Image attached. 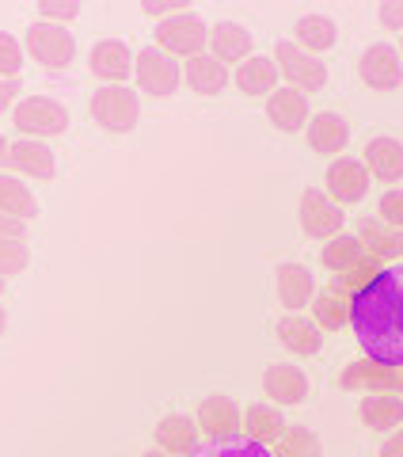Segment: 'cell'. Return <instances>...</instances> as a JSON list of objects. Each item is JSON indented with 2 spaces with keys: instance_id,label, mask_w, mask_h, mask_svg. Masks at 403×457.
<instances>
[{
  "instance_id": "obj_1",
  "label": "cell",
  "mask_w": 403,
  "mask_h": 457,
  "mask_svg": "<svg viewBox=\"0 0 403 457\" xmlns=\"http://www.w3.org/2000/svg\"><path fill=\"white\" fill-rule=\"evenodd\" d=\"M347 324L369 362L403 370V263L373 270L347 297Z\"/></svg>"
},
{
  "instance_id": "obj_2",
  "label": "cell",
  "mask_w": 403,
  "mask_h": 457,
  "mask_svg": "<svg viewBox=\"0 0 403 457\" xmlns=\"http://www.w3.org/2000/svg\"><path fill=\"white\" fill-rule=\"evenodd\" d=\"M12 122L23 137H35V141H50V137H62L69 130V107L53 96H27L12 107Z\"/></svg>"
},
{
  "instance_id": "obj_3",
  "label": "cell",
  "mask_w": 403,
  "mask_h": 457,
  "mask_svg": "<svg viewBox=\"0 0 403 457\" xmlns=\"http://www.w3.org/2000/svg\"><path fill=\"white\" fill-rule=\"evenodd\" d=\"M88 111L99 122V130H107V134H129L141 122V99L126 84H103V88H95Z\"/></svg>"
},
{
  "instance_id": "obj_4",
  "label": "cell",
  "mask_w": 403,
  "mask_h": 457,
  "mask_svg": "<svg viewBox=\"0 0 403 457\" xmlns=\"http://www.w3.org/2000/svg\"><path fill=\"white\" fill-rule=\"evenodd\" d=\"M23 46L42 69H50V73H65V69L77 62L73 31H69V27H57V23L35 20L31 27H27V35H23Z\"/></svg>"
},
{
  "instance_id": "obj_5",
  "label": "cell",
  "mask_w": 403,
  "mask_h": 457,
  "mask_svg": "<svg viewBox=\"0 0 403 457\" xmlns=\"http://www.w3.org/2000/svg\"><path fill=\"white\" fill-rule=\"evenodd\" d=\"M275 62H278L282 80L290 84V88H297L300 96H312V92L327 88V62L324 57H316V54H308V50H300L293 38L278 42Z\"/></svg>"
},
{
  "instance_id": "obj_6",
  "label": "cell",
  "mask_w": 403,
  "mask_h": 457,
  "mask_svg": "<svg viewBox=\"0 0 403 457\" xmlns=\"http://www.w3.org/2000/svg\"><path fill=\"white\" fill-rule=\"evenodd\" d=\"M134 77H137V88L145 92V96L168 99L183 84V65L171 54H164L160 46H145V50L137 54Z\"/></svg>"
},
{
  "instance_id": "obj_7",
  "label": "cell",
  "mask_w": 403,
  "mask_h": 457,
  "mask_svg": "<svg viewBox=\"0 0 403 457\" xmlns=\"http://www.w3.org/2000/svg\"><path fill=\"white\" fill-rule=\"evenodd\" d=\"M206 38H210V27L194 12H183V16L156 23V46L171 57H183V62H191V57L206 50Z\"/></svg>"
},
{
  "instance_id": "obj_8",
  "label": "cell",
  "mask_w": 403,
  "mask_h": 457,
  "mask_svg": "<svg viewBox=\"0 0 403 457\" xmlns=\"http://www.w3.org/2000/svg\"><path fill=\"white\" fill-rule=\"evenodd\" d=\"M358 77L373 92H396L403 84V57L392 42H373L358 57Z\"/></svg>"
},
{
  "instance_id": "obj_9",
  "label": "cell",
  "mask_w": 403,
  "mask_h": 457,
  "mask_svg": "<svg viewBox=\"0 0 403 457\" xmlns=\"http://www.w3.org/2000/svg\"><path fill=\"white\" fill-rule=\"evenodd\" d=\"M369 171L358 156H339L327 168V198L335 206H358L369 195Z\"/></svg>"
},
{
  "instance_id": "obj_10",
  "label": "cell",
  "mask_w": 403,
  "mask_h": 457,
  "mask_svg": "<svg viewBox=\"0 0 403 457\" xmlns=\"http://www.w3.org/2000/svg\"><path fill=\"white\" fill-rule=\"evenodd\" d=\"M342 221H347V213L342 206H335L327 198V191H316L308 187L300 195V228L312 237V240H331L342 233Z\"/></svg>"
},
{
  "instance_id": "obj_11",
  "label": "cell",
  "mask_w": 403,
  "mask_h": 457,
  "mask_svg": "<svg viewBox=\"0 0 403 457\" xmlns=\"http://www.w3.org/2000/svg\"><path fill=\"white\" fill-rule=\"evenodd\" d=\"M134 65H137V54L122 38H99L88 50V69L103 84H126V77H134Z\"/></svg>"
},
{
  "instance_id": "obj_12",
  "label": "cell",
  "mask_w": 403,
  "mask_h": 457,
  "mask_svg": "<svg viewBox=\"0 0 403 457\" xmlns=\"http://www.w3.org/2000/svg\"><path fill=\"white\" fill-rule=\"evenodd\" d=\"M267 119L275 122V130H282V134H300L312 119L308 96H300L290 84H278V88L267 96Z\"/></svg>"
},
{
  "instance_id": "obj_13",
  "label": "cell",
  "mask_w": 403,
  "mask_h": 457,
  "mask_svg": "<svg viewBox=\"0 0 403 457\" xmlns=\"http://www.w3.org/2000/svg\"><path fill=\"white\" fill-rule=\"evenodd\" d=\"M362 164L369 171V179H384V183H399L403 179V141L392 134L369 137L362 149Z\"/></svg>"
},
{
  "instance_id": "obj_14",
  "label": "cell",
  "mask_w": 403,
  "mask_h": 457,
  "mask_svg": "<svg viewBox=\"0 0 403 457\" xmlns=\"http://www.w3.org/2000/svg\"><path fill=\"white\" fill-rule=\"evenodd\" d=\"M8 164L16 168V176H31V179H53L57 176V156L50 149V141H35V137L12 141Z\"/></svg>"
},
{
  "instance_id": "obj_15",
  "label": "cell",
  "mask_w": 403,
  "mask_h": 457,
  "mask_svg": "<svg viewBox=\"0 0 403 457\" xmlns=\"http://www.w3.org/2000/svg\"><path fill=\"white\" fill-rule=\"evenodd\" d=\"M263 393L275 404H305L308 400V374L293 362H275L263 374Z\"/></svg>"
},
{
  "instance_id": "obj_16",
  "label": "cell",
  "mask_w": 403,
  "mask_h": 457,
  "mask_svg": "<svg viewBox=\"0 0 403 457\" xmlns=\"http://www.w3.org/2000/svg\"><path fill=\"white\" fill-rule=\"evenodd\" d=\"M305 137H308L312 153L335 156V153L347 149V141H350V122L342 119L339 111H320V114H312V119H308Z\"/></svg>"
},
{
  "instance_id": "obj_17",
  "label": "cell",
  "mask_w": 403,
  "mask_h": 457,
  "mask_svg": "<svg viewBox=\"0 0 403 457\" xmlns=\"http://www.w3.org/2000/svg\"><path fill=\"white\" fill-rule=\"evenodd\" d=\"M206 46H210V57H218L221 65H228V62H248V57H251V31L243 23L221 20V23L210 27Z\"/></svg>"
},
{
  "instance_id": "obj_18",
  "label": "cell",
  "mask_w": 403,
  "mask_h": 457,
  "mask_svg": "<svg viewBox=\"0 0 403 457\" xmlns=\"http://www.w3.org/2000/svg\"><path fill=\"white\" fill-rule=\"evenodd\" d=\"M278 62L275 57H267V54H251L248 62H240L236 65V88L240 96H248V99H263L278 88Z\"/></svg>"
},
{
  "instance_id": "obj_19",
  "label": "cell",
  "mask_w": 403,
  "mask_h": 457,
  "mask_svg": "<svg viewBox=\"0 0 403 457\" xmlns=\"http://www.w3.org/2000/svg\"><path fill=\"white\" fill-rule=\"evenodd\" d=\"M240 408L233 404V396H225V393H213L202 400V408H198V431L202 435H210V438H228V435H236V427H240Z\"/></svg>"
},
{
  "instance_id": "obj_20",
  "label": "cell",
  "mask_w": 403,
  "mask_h": 457,
  "mask_svg": "<svg viewBox=\"0 0 403 457\" xmlns=\"http://www.w3.org/2000/svg\"><path fill=\"white\" fill-rule=\"evenodd\" d=\"M293 42L300 50H308V54H327V50H335V42H339V27L331 16H324V12H308V16H300L293 23Z\"/></svg>"
},
{
  "instance_id": "obj_21",
  "label": "cell",
  "mask_w": 403,
  "mask_h": 457,
  "mask_svg": "<svg viewBox=\"0 0 403 457\" xmlns=\"http://www.w3.org/2000/svg\"><path fill=\"white\" fill-rule=\"evenodd\" d=\"M275 332H278V343L293 354V359H308V354H316V351H320V343H324L320 324H312V320H305V317H297V312L282 317Z\"/></svg>"
},
{
  "instance_id": "obj_22",
  "label": "cell",
  "mask_w": 403,
  "mask_h": 457,
  "mask_svg": "<svg viewBox=\"0 0 403 457\" xmlns=\"http://www.w3.org/2000/svg\"><path fill=\"white\" fill-rule=\"evenodd\" d=\"M156 450H164L168 457H186L198 446V423L186 416H164L156 423Z\"/></svg>"
},
{
  "instance_id": "obj_23",
  "label": "cell",
  "mask_w": 403,
  "mask_h": 457,
  "mask_svg": "<svg viewBox=\"0 0 403 457\" xmlns=\"http://www.w3.org/2000/svg\"><path fill=\"white\" fill-rule=\"evenodd\" d=\"M186 457H278V453L270 450V442H259L248 435H228V438L198 442Z\"/></svg>"
},
{
  "instance_id": "obj_24",
  "label": "cell",
  "mask_w": 403,
  "mask_h": 457,
  "mask_svg": "<svg viewBox=\"0 0 403 457\" xmlns=\"http://www.w3.org/2000/svg\"><path fill=\"white\" fill-rule=\"evenodd\" d=\"M312 297H316V282L308 275V267L282 263L278 267V302L290 309V312H297V309H305Z\"/></svg>"
},
{
  "instance_id": "obj_25",
  "label": "cell",
  "mask_w": 403,
  "mask_h": 457,
  "mask_svg": "<svg viewBox=\"0 0 403 457\" xmlns=\"http://www.w3.org/2000/svg\"><path fill=\"white\" fill-rule=\"evenodd\" d=\"M183 80L191 84L198 96H218L228 84V65H221L218 57H210V54H198L183 65Z\"/></svg>"
},
{
  "instance_id": "obj_26",
  "label": "cell",
  "mask_w": 403,
  "mask_h": 457,
  "mask_svg": "<svg viewBox=\"0 0 403 457\" xmlns=\"http://www.w3.org/2000/svg\"><path fill=\"white\" fill-rule=\"evenodd\" d=\"M358 416L369 431H392L403 423V396L399 393H369L358 408Z\"/></svg>"
},
{
  "instance_id": "obj_27",
  "label": "cell",
  "mask_w": 403,
  "mask_h": 457,
  "mask_svg": "<svg viewBox=\"0 0 403 457\" xmlns=\"http://www.w3.org/2000/svg\"><path fill=\"white\" fill-rule=\"evenodd\" d=\"M0 213H8L16 221H27L38 213V198L31 195V187L20 176H8V171H0Z\"/></svg>"
},
{
  "instance_id": "obj_28",
  "label": "cell",
  "mask_w": 403,
  "mask_h": 457,
  "mask_svg": "<svg viewBox=\"0 0 403 457\" xmlns=\"http://www.w3.org/2000/svg\"><path fill=\"white\" fill-rule=\"evenodd\" d=\"M362 237H350V233H339L331 237L324 245V267L335 270V275H347V270H354V263L362 260Z\"/></svg>"
},
{
  "instance_id": "obj_29",
  "label": "cell",
  "mask_w": 403,
  "mask_h": 457,
  "mask_svg": "<svg viewBox=\"0 0 403 457\" xmlns=\"http://www.w3.org/2000/svg\"><path fill=\"white\" fill-rule=\"evenodd\" d=\"M278 457H320L324 446H320V438H316L312 427L305 423H293V427H285V431L278 435Z\"/></svg>"
},
{
  "instance_id": "obj_30",
  "label": "cell",
  "mask_w": 403,
  "mask_h": 457,
  "mask_svg": "<svg viewBox=\"0 0 403 457\" xmlns=\"http://www.w3.org/2000/svg\"><path fill=\"white\" fill-rule=\"evenodd\" d=\"M240 427H248V438H259V442H270V438H278L285 431L278 408H270V404H251L248 411H243Z\"/></svg>"
},
{
  "instance_id": "obj_31",
  "label": "cell",
  "mask_w": 403,
  "mask_h": 457,
  "mask_svg": "<svg viewBox=\"0 0 403 457\" xmlns=\"http://www.w3.org/2000/svg\"><path fill=\"white\" fill-rule=\"evenodd\" d=\"M23 57H27L23 42L12 31H0V80H16L23 69Z\"/></svg>"
},
{
  "instance_id": "obj_32",
  "label": "cell",
  "mask_w": 403,
  "mask_h": 457,
  "mask_svg": "<svg viewBox=\"0 0 403 457\" xmlns=\"http://www.w3.org/2000/svg\"><path fill=\"white\" fill-rule=\"evenodd\" d=\"M27 260H31V255H27V245L20 237H0V278L20 275Z\"/></svg>"
},
{
  "instance_id": "obj_33",
  "label": "cell",
  "mask_w": 403,
  "mask_h": 457,
  "mask_svg": "<svg viewBox=\"0 0 403 457\" xmlns=\"http://www.w3.org/2000/svg\"><path fill=\"white\" fill-rule=\"evenodd\" d=\"M316 317L324 328H342L347 324V302L339 294H320L316 297Z\"/></svg>"
},
{
  "instance_id": "obj_34",
  "label": "cell",
  "mask_w": 403,
  "mask_h": 457,
  "mask_svg": "<svg viewBox=\"0 0 403 457\" xmlns=\"http://www.w3.org/2000/svg\"><path fill=\"white\" fill-rule=\"evenodd\" d=\"M377 218H381L388 228H403V187H392V191L381 195Z\"/></svg>"
},
{
  "instance_id": "obj_35",
  "label": "cell",
  "mask_w": 403,
  "mask_h": 457,
  "mask_svg": "<svg viewBox=\"0 0 403 457\" xmlns=\"http://www.w3.org/2000/svg\"><path fill=\"white\" fill-rule=\"evenodd\" d=\"M77 16H80V4H65V0H42L38 4V20L42 23L65 27V23H73Z\"/></svg>"
},
{
  "instance_id": "obj_36",
  "label": "cell",
  "mask_w": 403,
  "mask_h": 457,
  "mask_svg": "<svg viewBox=\"0 0 403 457\" xmlns=\"http://www.w3.org/2000/svg\"><path fill=\"white\" fill-rule=\"evenodd\" d=\"M141 12H145V16L149 20H171V16H183V12H191V8H186L183 4V0H171V4H141Z\"/></svg>"
},
{
  "instance_id": "obj_37",
  "label": "cell",
  "mask_w": 403,
  "mask_h": 457,
  "mask_svg": "<svg viewBox=\"0 0 403 457\" xmlns=\"http://www.w3.org/2000/svg\"><path fill=\"white\" fill-rule=\"evenodd\" d=\"M381 23L388 27V31L403 35V0H384L381 4Z\"/></svg>"
},
{
  "instance_id": "obj_38",
  "label": "cell",
  "mask_w": 403,
  "mask_h": 457,
  "mask_svg": "<svg viewBox=\"0 0 403 457\" xmlns=\"http://www.w3.org/2000/svg\"><path fill=\"white\" fill-rule=\"evenodd\" d=\"M377 457H403V427H396V431L381 442V453Z\"/></svg>"
},
{
  "instance_id": "obj_39",
  "label": "cell",
  "mask_w": 403,
  "mask_h": 457,
  "mask_svg": "<svg viewBox=\"0 0 403 457\" xmlns=\"http://www.w3.org/2000/svg\"><path fill=\"white\" fill-rule=\"evenodd\" d=\"M16 92H20V84H16V80H0V111L16 104Z\"/></svg>"
},
{
  "instance_id": "obj_40",
  "label": "cell",
  "mask_w": 403,
  "mask_h": 457,
  "mask_svg": "<svg viewBox=\"0 0 403 457\" xmlns=\"http://www.w3.org/2000/svg\"><path fill=\"white\" fill-rule=\"evenodd\" d=\"M0 237H20L23 240V221L8 218V213H0Z\"/></svg>"
},
{
  "instance_id": "obj_41",
  "label": "cell",
  "mask_w": 403,
  "mask_h": 457,
  "mask_svg": "<svg viewBox=\"0 0 403 457\" xmlns=\"http://www.w3.org/2000/svg\"><path fill=\"white\" fill-rule=\"evenodd\" d=\"M8 153H12V141H8L4 134H0V168L8 164Z\"/></svg>"
},
{
  "instance_id": "obj_42",
  "label": "cell",
  "mask_w": 403,
  "mask_h": 457,
  "mask_svg": "<svg viewBox=\"0 0 403 457\" xmlns=\"http://www.w3.org/2000/svg\"><path fill=\"white\" fill-rule=\"evenodd\" d=\"M4 328H8V312L0 309V332H4Z\"/></svg>"
},
{
  "instance_id": "obj_43",
  "label": "cell",
  "mask_w": 403,
  "mask_h": 457,
  "mask_svg": "<svg viewBox=\"0 0 403 457\" xmlns=\"http://www.w3.org/2000/svg\"><path fill=\"white\" fill-rule=\"evenodd\" d=\"M145 457H168V453H164V450H152V453H145Z\"/></svg>"
},
{
  "instance_id": "obj_44",
  "label": "cell",
  "mask_w": 403,
  "mask_h": 457,
  "mask_svg": "<svg viewBox=\"0 0 403 457\" xmlns=\"http://www.w3.org/2000/svg\"><path fill=\"white\" fill-rule=\"evenodd\" d=\"M396 50H399V57H403V35H399V46H396Z\"/></svg>"
},
{
  "instance_id": "obj_45",
  "label": "cell",
  "mask_w": 403,
  "mask_h": 457,
  "mask_svg": "<svg viewBox=\"0 0 403 457\" xmlns=\"http://www.w3.org/2000/svg\"><path fill=\"white\" fill-rule=\"evenodd\" d=\"M0 294H4V278H0Z\"/></svg>"
}]
</instances>
